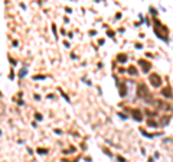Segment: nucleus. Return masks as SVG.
<instances>
[{"label": "nucleus", "instance_id": "nucleus-13", "mask_svg": "<svg viewBox=\"0 0 173 162\" xmlns=\"http://www.w3.org/2000/svg\"><path fill=\"white\" fill-rule=\"evenodd\" d=\"M36 120H42V114H39V113H36Z\"/></svg>", "mask_w": 173, "mask_h": 162}, {"label": "nucleus", "instance_id": "nucleus-9", "mask_svg": "<svg viewBox=\"0 0 173 162\" xmlns=\"http://www.w3.org/2000/svg\"><path fill=\"white\" fill-rule=\"evenodd\" d=\"M129 74H131V75H137V70H136V67H131L129 68Z\"/></svg>", "mask_w": 173, "mask_h": 162}, {"label": "nucleus", "instance_id": "nucleus-6", "mask_svg": "<svg viewBox=\"0 0 173 162\" xmlns=\"http://www.w3.org/2000/svg\"><path fill=\"white\" fill-rule=\"evenodd\" d=\"M131 116H133V117H134V119H136L137 122H140V120L143 119L141 112H140V110H137V109H136V110H131Z\"/></svg>", "mask_w": 173, "mask_h": 162}, {"label": "nucleus", "instance_id": "nucleus-12", "mask_svg": "<svg viewBox=\"0 0 173 162\" xmlns=\"http://www.w3.org/2000/svg\"><path fill=\"white\" fill-rule=\"evenodd\" d=\"M150 12H151V15H157V10H154V7H150Z\"/></svg>", "mask_w": 173, "mask_h": 162}, {"label": "nucleus", "instance_id": "nucleus-4", "mask_svg": "<svg viewBox=\"0 0 173 162\" xmlns=\"http://www.w3.org/2000/svg\"><path fill=\"white\" fill-rule=\"evenodd\" d=\"M138 64H140V67H141L143 72H149L151 68V64L149 62V61H146V59H140L138 61Z\"/></svg>", "mask_w": 173, "mask_h": 162}, {"label": "nucleus", "instance_id": "nucleus-11", "mask_svg": "<svg viewBox=\"0 0 173 162\" xmlns=\"http://www.w3.org/2000/svg\"><path fill=\"white\" fill-rule=\"evenodd\" d=\"M25 74H26V67H23V68H22V71H20V77H23Z\"/></svg>", "mask_w": 173, "mask_h": 162}, {"label": "nucleus", "instance_id": "nucleus-2", "mask_svg": "<svg viewBox=\"0 0 173 162\" xmlns=\"http://www.w3.org/2000/svg\"><path fill=\"white\" fill-rule=\"evenodd\" d=\"M137 96L140 97V99H144L149 103V101H151V93L149 91V88L146 87V84H138L137 86Z\"/></svg>", "mask_w": 173, "mask_h": 162}, {"label": "nucleus", "instance_id": "nucleus-14", "mask_svg": "<svg viewBox=\"0 0 173 162\" xmlns=\"http://www.w3.org/2000/svg\"><path fill=\"white\" fill-rule=\"evenodd\" d=\"M62 97H64V99H65V100H67V101H69V97H68V96L65 94V93H62Z\"/></svg>", "mask_w": 173, "mask_h": 162}, {"label": "nucleus", "instance_id": "nucleus-5", "mask_svg": "<svg viewBox=\"0 0 173 162\" xmlns=\"http://www.w3.org/2000/svg\"><path fill=\"white\" fill-rule=\"evenodd\" d=\"M162 96L163 97H166V99H172L173 94H172V87L167 86V87H164L163 90H162Z\"/></svg>", "mask_w": 173, "mask_h": 162}, {"label": "nucleus", "instance_id": "nucleus-7", "mask_svg": "<svg viewBox=\"0 0 173 162\" xmlns=\"http://www.w3.org/2000/svg\"><path fill=\"white\" fill-rule=\"evenodd\" d=\"M117 61L121 62V64H124L125 61H127V55H125V54H118V55H117Z\"/></svg>", "mask_w": 173, "mask_h": 162}, {"label": "nucleus", "instance_id": "nucleus-10", "mask_svg": "<svg viewBox=\"0 0 173 162\" xmlns=\"http://www.w3.org/2000/svg\"><path fill=\"white\" fill-rule=\"evenodd\" d=\"M38 153H42V155H45V153H48V151H46V149H43V148H42V149H38Z\"/></svg>", "mask_w": 173, "mask_h": 162}, {"label": "nucleus", "instance_id": "nucleus-8", "mask_svg": "<svg viewBox=\"0 0 173 162\" xmlns=\"http://www.w3.org/2000/svg\"><path fill=\"white\" fill-rule=\"evenodd\" d=\"M118 90H120V96H121V97H124V96L127 94V90H125V86H124V84L118 86Z\"/></svg>", "mask_w": 173, "mask_h": 162}, {"label": "nucleus", "instance_id": "nucleus-1", "mask_svg": "<svg viewBox=\"0 0 173 162\" xmlns=\"http://www.w3.org/2000/svg\"><path fill=\"white\" fill-rule=\"evenodd\" d=\"M153 28H154L156 36H159L160 39H163L164 42H169V29L164 26L163 23L159 22V20H154V25H153Z\"/></svg>", "mask_w": 173, "mask_h": 162}, {"label": "nucleus", "instance_id": "nucleus-3", "mask_svg": "<svg viewBox=\"0 0 173 162\" xmlns=\"http://www.w3.org/2000/svg\"><path fill=\"white\" fill-rule=\"evenodd\" d=\"M149 81H150L151 86L156 87V88H159V87L162 86V78H160L159 74H150V77H149Z\"/></svg>", "mask_w": 173, "mask_h": 162}]
</instances>
